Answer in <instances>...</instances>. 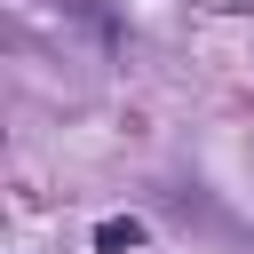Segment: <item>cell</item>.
<instances>
[{"label":"cell","mask_w":254,"mask_h":254,"mask_svg":"<svg viewBox=\"0 0 254 254\" xmlns=\"http://www.w3.org/2000/svg\"><path fill=\"white\" fill-rule=\"evenodd\" d=\"M135 246H143V222L135 214H103L95 222V254H135Z\"/></svg>","instance_id":"6da1fadb"}]
</instances>
